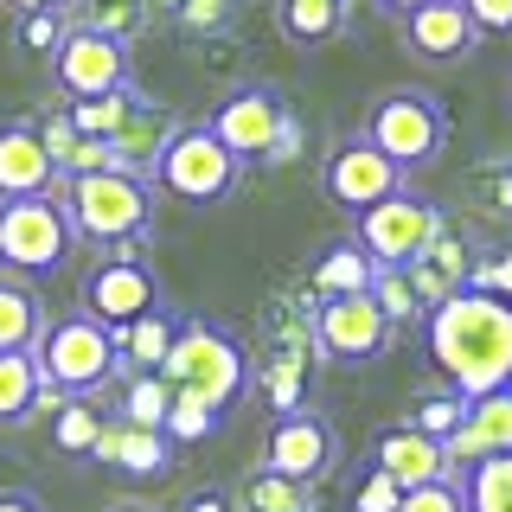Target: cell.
I'll use <instances>...</instances> for the list:
<instances>
[{"instance_id":"cell-2","label":"cell","mask_w":512,"mask_h":512,"mask_svg":"<svg viewBox=\"0 0 512 512\" xmlns=\"http://www.w3.org/2000/svg\"><path fill=\"white\" fill-rule=\"evenodd\" d=\"M160 378H167L173 391H192V397H205L212 410L231 416L237 397L256 384V359L244 352V340H237L231 327L186 314V327H180V340H173L167 365H160Z\"/></svg>"},{"instance_id":"cell-29","label":"cell","mask_w":512,"mask_h":512,"mask_svg":"<svg viewBox=\"0 0 512 512\" xmlns=\"http://www.w3.org/2000/svg\"><path fill=\"white\" fill-rule=\"evenodd\" d=\"M314 487L308 480H288V474H269L256 468L244 487H237V512H314Z\"/></svg>"},{"instance_id":"cell-12","label":"cell","mask_w":512,"mask_h":512,"mask_svg":"<svg viewBox=\"0 0 512 512\" xmlns=\"http://www.w3.org/2000/svg\"><path fill=\"white\" fill-rule=\"evenodd\" d=\"M256 468H269V474H288V480H308V487H320V480L340 468V429H333L320 410L276 416V429L263 436V455H256Z\"/></svg>"},{"instance_id":"cell-36","label":"cell","mask_w":512,"mask_h":512,"mask_svg":"<svg viewBox=\"0 0 512 512\" xmlns=\"http://www.w3.org/2000/svg\"><path fill=\"white\" fill-rule=\"evenodd\" d=\"M397 506H404V487H397L384 468L365 461V474L346 487V512H397Z\"/></svg>"},{"instance_id":"cell-19","label":"cell","mask_w":512,"mask_h":512,"mask_svg":"<svg viewBox=\"0 0 512 512\" xmlns=\"http://www.w3.org/2000/svg\"><path fill=\"white\" fill-rule=\"evenodd\" d=\"M173 455H180V448H173L167 429L116 423V416L103 423V436H96V448H90L96 468H116V474H128V480H154V474H167V468H173Z\"/></svg>"},{"instance_id":"cell-14","label":"cell","mask_w":512,"mask_h":512,"mask_svg":"<svg viewBox=\"0 0 512 512\" xmlns=\"http://www.w3.org/2000/svg\"><path fill=\"white\" fill-rule=\"evenodd\" d=\"M160 276H154V263H96L90 276H84V301H77V308H84L90 320H103L109 333H122V327H135L141 314H154L160 308Z\"/></svg>"},{"instance_id":"cell-45","label":"cell","mask_w":512,"mask_h":512,"mask_svg":"<svg viewBox=\"0 0 512 512\" xmlns=\"http://www.w3.org/2000/svg\"><path fill=\"white\" fill-rule=\"evenodd\" d=\"M0 512H52L32 487H0Z\"/></svg>"},{"instance_id":"cell-10","label":"cell","mask_w":512,"mask_h":512,"mask_svg":"<svg viewBox=\"0 0 512 512\" xmlns=\"http://www.w3.org/2000/svg\"><path fill=\"white\" fill-rule=\"evenodd\" d=\"M45 71H52V90L64 103H77V96H109V90L135 84V45L109 39V32H90V26H71L64 45L45 58Z\"/></svg>"},{"instance_id":"cell-31","label":"cell","mask_w":512,"mask_h":512,"mask_svg":"<svg viewBox=\"0 0 512 512\" xmlns=\"http://www.w3.org/2000/svg\"><path fill=\"white\" fill-rule=\"evenodd\" d=\"M148 0H71V26H90V32H109V39H141L148 26Z\"/></svg>"},{"instance_id":"cell-24","label":"cell","mask_w":512,"mask_h":512,"mask_svg":"<svg viewBox=\"0 0 512 512\" xmlns=\"http://www.w3.org/2000/svg\"><path fill=\"white\" fill-rule=\"evenodd\" d=\"M352 0H276V32L295 52H320V45L346 39Z\"/></svg>"},{"instance_id":"cell-38","label":"cell","mask_w":512,"mask_h":512,"mask_svg":"<svg viewBox=\"0 0 512 512\" xmlns=\"http://www.w3.org/2000/svg\"><path fill=\"white\" fill-rule=\"evenodd\" d=\"M64 32H71V13H26L13 39H20V52H32V58L45 64V58L64 45Z\"/></svg>"},{"instance_id":"cell-25","label":"cell","mask_w":512,"mask_h":512,"mask_svg":"<svg viewBox=\"0 0 512 512\" xmlns=\"http://www.w3.org/2000/svg\"><path fill=\"white\" fill-rule=\"evenodd\" d=\"M45 333V301L26 276L0 269V352H32Z\"/></svg>"},{"instance_id":"cell-15","label":"cell","mask_w":512,"mask_h":512,"mask_svg":"<svg viewBox=\"0 0 512 512\" xmlns=\"http://www.w3.org/2000/svg\"><path fill=\"white\" fill-rule=\"evenodd\" d=\"M64 173L52 167L32 116H7L0 122V199H39V192H58Z\"/></svg>"},{"instance_id":"cell-40","label":"cell","mask_w":512,"mask_h":512,"mask_svg":"<svg viewBox=\"0 0 512 512\" xmlns=\"http://www.w3.org/2000/svg\"><path fill=\"white\" fill-rule=\"evenodd\" d=\"M397 512H468V480H429V487H410Z\"/></svg>"},{"instance_id":"cell-32","label":"cell","mask_w":512,"mask_h":512,"mask_svg":"<svg viewBox=\"0 0 512 512\" xmlns=\"http://www.w3.org/2000/svg\"><path fill=\"white\" fill-rule=\"evenodd\" d=\"M372 301L384 308V320H391L397 333H404V327H423V320H429L423 295H416V282L404 276V269H378V276H372Z\"/></svg>"},{"instance_id":"cell-44","label":"cell","mask_w":512,"mask_h":512,"mask_svg":"<svg viewBox=\"0 0 512 512\" xmlns=\"http://www.w3.org/2000/svg\"><path fill=\"white\" fill-rule=\"evenodd\" d=\"M468 288H487V295H506V301H512V250L493 256V263H480Z\"/></svg>"},{"instance_id":"cell-11","label":"cell","mask_w":512,"mask_h":512,"mask_svg":"<svg viewBox=\"0 0 512 512\" xmlns=\"http://www.w3.org/2000/svg\"><path fill=\"white\" fill-rule=\"evenodd\" d=\"M404 180H410V173L397 167L391 154H378L365 135H346L340 148L327 154V167H320V192H327L340 212H352V218L372 212V205H384L391 192H404Z\"/></svg>"},{"instance_id":"cell-9","label":"cell","mask_w":512,"mask_h":512,"mask_svg":"<svg viewBox=\"0 0 512 512\" xmlns=\"http://www.w3.org/2000/svg\"><path fill=\"white\" fill-rule=\"evenodd\" d=\"M442 224H448V218H442V205L404 186V192H391L384 205H372V212L352 218V237L372 250V263H378V269H410L416 256L436 244Z\"/></svg>"},{"instance_id":"cell-3","label":"cell","mask_w":512,"mask_h":512,"mask_svg":"<svg viewBox=\"0 0 512 512\" xmlns=\"http://www.w3.org/2000/svg\"><path fill=\"white\" fill-rule=\"evenodd\" d=\"M64 212H71V231L77 244H122V237H141L154 231V180H135V173H71L58 186Z\"/></svg>"},{"instance_id":"cell-5","label":"cell","mask_w":512,"mask_h":512,"mask_svg":"<svg viewBox=\"0 0 512 512\" xmlns=\"http://www.w3.org/2000/svg\"><path fill=\"white\" fill-rule=\"evenodd\" d=\"M32 359H39V372H45V384H52L58 397H96V391H109L116 372H122L109 327L90 320L84 308H71L64 320H45Z\"/></svg>"},{"instance_id":"cell-37","label":"cell","mask_w":512,"mask_h":512,"mask_svg":"<svg viewBox=\"0 0 512 512\" xmlns=\"http://www.w3.org/2000/svg\"><path fill=\"white\" fill-rule=\"evenodd\" d=\"M468 192H474V205L487 218H512V160H487V167H474Z\"/></svg>"},{"instance_id":"cell-1","label":"cell","mask_w":512,"mask_h":512,"mask_svg":"<svg viewBox=\"0 0 512 512\" xmlns=\"http://www.w3.org/2000/svg\"><path fill=\"white\" fill-rule=\"evenodd\" d=\"M423 346L461 397H493L512 384V301L487 288H461L423 320Z\"/></svg>"},{"instance_id":"cell-23","label":"cell","mask_w":512,"mask_h":512,"mask_svg":"<svg viewBox=\"0 0 512 512\" xmlns=\"http://www.w3.org/2000/svg\"><path fill=\"white\" fill-rule=\"evenodd\" d=\"M372 276H378V263H372V250H365L359 237H333V244L308 263V288H314L320 301L372 295Z\"/></svg>"},{"instance_id":"cell-8","label":"cell","mask_w":512,"mask_h":512,"mask_svg":"<svg viewBox=\"0 0 512 512\" xmlns=\"http://www.w3.org/2000/svg\"><path fill=\"white\" fill-rule=\"evenodd\" d=\"M237 180H244V160L224 148L205 122H186L154 167V192H167L180 205H224L237 192Z\"/></svg>"},{"instance_id":"cell-34","label":"cell","mask_w":512,"mask_h":512,"mask_svg":"<svg viewBox=\"0 0 512 512\" xmlns=\"http://www.w3.org/2000/svg\"><path fill=\"white\" fill-rule=\"evenodd\" d=\"M461 480H468V512H512V455L480 461Z\"/></svg>"},{"instance_id":"cell-46","label":"cell","mask_w":512,"mask_h":512,"mask_svg":"<svg viewBox=\"0 0 512 512\" xmlns=\"http://www.w3.org/2000/svg\"><path fill=\"white\" fill-rule=\"evenodd\" d=\"M0 7L26 20V13H71V0H0Z\"/></svg>"},{"instance_id":"cell-13","label":"cell","mask_w":512,"mask_h":512,"mask_svg":"<svg viewBox=\"0 0 512 512\" xmlns=\"http://www.w3.org/2000/svg\"><path fill=\"white\" fill-rule=\"evenodd\" d=\"M397 340V327L384 320V308L372 295H340V301H320V314H314V346H320V359H333V365H372L384 359Z\"/></svg>"},{"instance_id":"cell-4","label":"cell","mask_w":512,"mask_h":512,"mask_svg":"<svg viewBox=\"0 0 512 512\" xmlns=\"http://www.w3.org/2000/svg\"><path fill=\"white\" fill-rule=\"evenodd\" d=\"M205 128H212L244 167L250 160L282 167V160L301 154V122H295V109H288V96L276 84H237L231 96H218V109H212Z\"/></svg>"},{"instance_id":"cell-18","label":"cell","mask_w":512,"mask_h":512,"mask_svg":"<svg viewBox=\"0 0 512 512\" xmlns=\"http://www.w3.org/2000/svg\"><path fill=\"white\" fill-rule=\"evenodd\" d=\"M474 269H480V256H474V237L461 231V224H442L436 231V244H429L416 263L404 269V276L416 282V295H423V308L436 314L448 295H461V288L474 282Z\"/></svg>"},{"instance_id":"cell-35","label":"cell","mask_w":512,"mask_h":512,"mask_svg":"<svg viewBox=\"0 0 512 512\" xmlns=\"http://www.w3.org/2000/svg\"><path fill=\"white\" fill-rule=\"evenodd\" d=\"M218 423H224V410H212L205 397H192V391H173V410H167V436H173V448H192V442L218 436Z\"/></svg>"},{"instance_id":"cell-48","label":"cell","mask_w":512,"mask_h":512,"mask_svg":"<svg viewBox=\"0 0 512 512\" xmlns=\"http://www.w3.org/2000/svg\"><path fill=\"white\" fill-rule=\"evenodd\" d=\"M180 7H186V0H148L154 20H180Z\"/></svg>"},{"instance_id":"cell-49","label":"cell","mask_w":512,"mask_h":512,"mask_svg":"<svg viewBox=\"0 0 512 512\" xmlns=\"http://www.w3.org/2000/svg\"><path fill=\"white\" fill-rule=\"evenodd\" d=\"M103 512H160V506H148V500H109Z\"/></svg>"},{"instance_id":"cell-17","label":"cell","mask_w":512,"mask_h":512,"mask_svg":"<svg viewBox=\"0 0 512 512\" xmlns=\"http://www.w3.org/2000/svg\"><path fill=\"white\" fill-rule=\"evenodd\" d=\"M397 26H404L410 58H423V64H461L480 45L474 13L461 7V0H429V7H416L410 20H397Z\"/></svg>"},{"instance_id":"cell-39","label":"cell","mask_w":512,"mask_h":512,"mask_svg":"<svg viewBox=\"0 0 512 512\" xmlns=\"http://www.w3.org/2000/svg\"><path fill=\"white\" fill-rule=\"evenodd\" d=\"M32 128H39V141H45V154H52V167L64 173V167H71V154H77V141H84V135H77V122L52 103V109H39V116H32Z\"/></svg>"},{"instance_id":"cell-43","label":"cell","mask_w":512,"mask_h":512,"mask_svg":"<svg viewBox=\"0 0 512 512\" xmlns=\"http://www.w3.org/2000/svg\"><path fill=\"white\" fill-rule=\"evenodd\" d=\"M160 512H237V493L231 487H192L180 500H167Z\"/></svg>"},{"instance_id":"cell-21","label":"cell","mask_w":512,"mask_h":512,"mask_svg":"<svg viewBox=\"0 0 512 512\" xmlns=\"http://www.w3.org/2000/svg\"><path fill=\"white\" fill-rule=\"evenodd\" d=\"M180 116H173L167 103H154V96H141V109L128 116V128L116 135V173H135V180H154L160 154L173 148V135H180Z\"/></svg>"},{"instance_id":"cell-22","label":"cell","mask_w":512,"mask_h":512,"mask_svg":"<svg viewBox=\"0 0 512 512\" xmlns=\"http://www.w3.org/2000/svg\"><path fill=\"white\" fill-rule=\"evenodd\" d=\"M180 327H186V314L160 301V308L141 314L135 327L109 333V340H116V365H122L116 378H128V372H160V365H167V352H173V340H180Z\"/></svg>"},{"instance_id":"cell-7","label":"cell","mask_w":512,"mask_h":512,"mask_svg":"<svg viewBox=\"0 0 512 512\" xmlns=\"http://www.w3.org/2000/svg\"><path fill=\"white\" fill-rule=\"evenodd\" d=\"M359 135L372 141L378 154H391L404 173H416V167H429V160L448 148V109H442V96L404 84V90H384L378 96Z\"/></svg>"},{"instance_id":"cell-6","label":"cell","mask_w":512,"mask_h":512,"mask_svg":"<svg viewBox=\"0 0 512 512\" xmlns=\"http://www.w3.org/2000/svg\"><path fill=\"white\" fill-rule=\"evenodd\" d=\"M77 231H71V212H64L58 192H39V199H0V269L7 276H52L64 269Z\"/></svg>"},{"instance_id":"cell-30","label":"cell","mask_w":512,"mask_h":512,"mask_svg":"<svg viewBox=\"0 0 512 512\" xmlns=\"http://www.w3.org/2000/svg\"><path fill=\"white\" fill-rule=\"evenodd\" d=\"M103 423H109V410H96V397H64L58 416H52V448H58V455L90 461V448H96V436H103Z\"/></svg>"},{"instance_id":"cell-28","label":"cell","mask_w":512,"mask_h":512,"mask_svg":"<svg viewBox=\"0 0 512 512\" xmlns=\"http://www.w3.org/2000/svg\"><path fill=\"white\" fill-rule=\"evenodd\" d=\"M167 410H173V384L160 372H128L116 378V423H141V429H167Z\"/></svg>"},{"instance_id":"cell-33","label":"cell","mask_w":512,"mask_h":512,"mask_svg":"<svg viewBox=\"0 0 512 512\" xmlns=\"http://www.w3.org/2000/svg\"><path fill=\"white\" fill-rule=\"evenodd\" d=\"M410 429H423V436H436V442H448L461 423H468V397L448 384V391H429V397H416L410 404V416H404Z\"/></svg>"},{"instance_id":"cell-26","label":"cell","mask_w":512,"mask_h":512,"mask_svg":"<svg viewBox=\"0 0 512 512\" xmlns=\"http://www.w3.org/2000/svg\"><path fill=\"white\" fill-rule=\"evenodd\" d=\"M45 397V372L32 352H0V429H32Z\"/></svg>"},{"instance_id":"cell-41","label":"cell","mask_w":512,"mask_h":512,"mask_svg":"<svg viewBox=\"0 0 512 512\" xmlns=\"http://www.w3.org/2000/svg\"><path fill=\"white\" fill-rule=\"evenodd\" d=\"M474 13V32L480 39H506L512 32V0H461Z\"/></svg>"},{"instance_id":"cell-27","label":"cell","mask_w":512,"mask_h":512,"mask_svg":"<svg viewBox=\"0 0 512 512\" xmlns=\"http://www.w3.org/2000/svg\"><path fill=\"white\" fill-rule=\"evenodd\" d=\"M141 84H122V90H109V96H77V103H64V116L77 122V135H90V141H116L128 116L141 109Z\"/></svg>"},{"instance_id":"cell-47","label":"cell","mask_w":512,"mask_h":512,"mask_svg":"<svg viewBox=\"0 0 512 512\" xmlns=\"http://www.w3.org/2000/svg\"><path fill=\"white\" fill-rule=\"evenodd\" d=\"M372 7H378V13H391V20H410V13H416V7H429V0H372Z\"/></svg>"},{"instance_id":"cell-42","label":"cell","mask_w":512,"mask_h":512,"mask_svg":"<svg viewBox=\"0 0 512 512\" xmlns=\"http://www.w3.org/2000/svg\"><path fill=\"white\" fill-rule=\"evenodd\" d=\"M231 7H237V0H186L180 26L186 32H218V26H231Z\"/></svg>"},{"instance_id":"cell-50","label":"cell","mask_w":512,"mask_h":512,"mask_svg":"<svg viewBox=\"0 0 512 512\" xmlns=\"http://www.w3.org/2000/svg\"><path fill=\"white\" fill-rule=\"evenodd\" d=\"M314 512H320V506H314Z\"/></svg>"},{"instance_id":"cell-20","label":"cell","mask_w":512,"mask_h":512,"mask_svg":"<svg viewBox=\"0 0 512 512\" xmlns=\"http://www.w3.org/2000/svg\"><path fill=\"white\" fill-rule=\"evenodd\" d=\"M493 455H512V384L493 397H474L468 404V423L448 436V461H455V474L480 468V461Z\"/></svg>"},{"instance_id":"cell-16","label":"cell","mask_w":512,"mask_h":512,"mask_svg":"<svg viewBox=\"0 0 512 512\" xmlns=\"http://www.w3.org/2000/svg\"><path fill=\"white\" fill-rule=\"evenodd\" d=\"M372 468H384L404 493H410V487H429V480H461V474H455V461H448V442L423 436V429H410V423L378 429V442H372Z\"/></svg>"}]
</instances>
